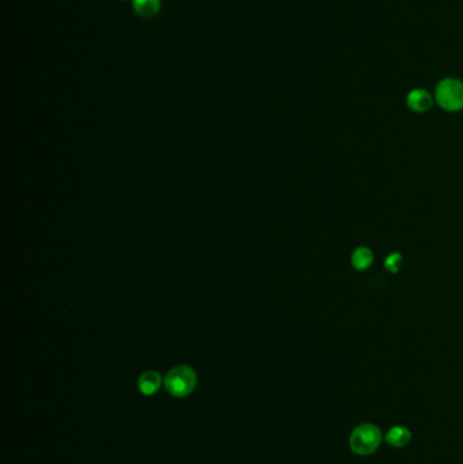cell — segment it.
I'll list each match as a JSON object with an SVG mask.
<instances>
[{
	"mask_svg": "<svg viewBox=\"0 0 463 464\" xmlns=\"http://www.w3.org/2000/svg\"><path fill=\"white\" fill-rule=\"evenodd\" d=\"M406 104L410 111L416 113H424L432 108L433 96L424 89H414L407 94Z\"/></svg>",
	"mask_w": 463,
	"mask_h": 464,
	"instance_id": "obj_4",
	"label": "cell"
},
{
	"mask_svg": "<svg viewBox=\"0 0 463 464\" xmlns=\"http://www.w3.org/2000/svg\"><path fill=\"white\" fill-rule=\"evenodd\" d=\"M401 265H402V257H401V254H398V253H393V254H390L386 260H385V266H386L387 269H388L391 273H397V272L400 270Z\"/></svg>",
	"mask_w": 463,
	"mask_h": 464,
	"instance_id": "obj_9",
	"label": "cell"
},
{
	"mask_svg": "<svg viewBox=\"0 0 463 464\" xmlns=\"http://www.w3.org/2000/svg\"><path fill=\"white\" fill-rule=\"evenodd\" d=\"M374 261V254L368 247H359L352 254V265L357 270H366Z\"/></svg>",
	"mask_w": 463,
	"mask_h": 464,
	"instance_id": "obj_8",
	"label": "cell"
},
{
	"mask_svg": "<svg viewBox=\"0 0 463 464\" xmlns=\"http://www.w3.org/2000/svg\"><path fill=\"white\" fill-rule=\"evenodd\" d=\"M382 443L381 429L372 424H362L355 427L349 436V446L359 456L374 453Z\"/></svg>",
	"mask_w": 463,
	"mask_h": 464,
	"instance_id": "obj_1",
	"label": "cell"
},
{
	"mask_svg": "<svg viewBox=\"0 0 463 464\" xmlns=\"http://www.w3.org/2000/svg\"><path fill=\"white\" fill-rule=\"evenodd\" d=\"M162 383V379L159 376V373L154 371L144 372L137 382V387L140 392H143L144 395H151L155 394L156 391L159 390Z\"/></svg>",
	"mask_w": 463,
	"mask_h": 464,
	"instance_id": "obj_6",
	"label": "cell"
},
{
	"mask_svg": "<svg viewBox=\"0 0 463 464\" xmlns=\"http://www.w3.org/2000/svg\"><path fill=\"white\" fill-rule=\"evenodd\" d=\"M435 99L447 112H459L463 109V82L457 77H444L436 86Z\"/></svg>",
	"mask_w": 463,
	"mask_h": 464,
	"instance_id": "obj_2",
	"label": "cell"
},
{
	"mask_svg": "<svg viewBox=\"0 0 463 464\" xmlns=\"http://www.w3.org/2000/svg\"><path fill=\"white\" fill-rule=\"evenodd\" d=\"M197 376L188 365H178L166 375L165 387L175 398L188 396L196 387Z\"/></svg>",
	"mask_w": 463,
	"mask_h": 464,
	"instance_id": "obj_3",
	"label": "cell"
},
{
	"mask_svg": "<svg viewBox=\"0 0 463 464\" xmlns=\"http://www.w3.org/2000/svg\"><path fill=\"white\" fill-rule=\"evenodd\" d=\"M136 14L141 18H153L159 10L162 0H132Z\"/></svg>",
	"mask_w": 463,
	"mask_h": 464,
	"instance_id": "obj_7",
	"label": "cell"
},
{
	"mask_svg": "<svg viewBox=\"0 0 463 464\" xmlns=\"http://www.w3.org/2000/svg\"><path fill=\"white\" fill-rule=\"evenodd\" d=\"M412 440V433L405 427H393L386 433V441L388 446L394 448H404Z\"/></svg>",
	"mask_w": 463,
	"mask_h": 464,
	"instance_id": "obj_5",
	"label": "cell"
}]
</instances>
